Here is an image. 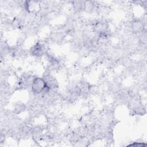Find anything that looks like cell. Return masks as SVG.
<instances>
[{"mask_svg": "<svg viewBox=\"0 0 147 147\" xmlns=\"http://www.w3.org/2000/svg\"><path fill=\"white\" fill-rule=\"evenodd\" d=\"M95 3L93 1H86L84 2L83 9L87 12H92L94 10Z\"/></svg>", "mask_w": 147, "mask_h": 147, "instance_id": "obj_5", "label": "cell"}, {"mask_svg": "<svg viewBox=\"0 0 147 147\" xmlns=\"http://www.w3.org/2000/svg\"><path fill=\"white\" fill-rule=\"evenodd\" d=\"M30 88L33 94L35 95L42 94L44 95L49 94L51 91L44 79L41 77H35L34 78Z\"/></svg>", "mask_w": 147, "mask_h": 147, "instance_id": "obj_1", "label": "cell"}, {"mask_svg": "<svg viewBox=\"0 0 147 147\" xmlns=\"http://www.w3.org/2000/svg\"><path fill=\"white\" fill-rule=\"evenodd\" d=\"M30 51L33 56L40 57L43 55L44 52V46L40 42H37L31 48Z\"/></svg>", "mask_w": 147, "mask_h": 147, "instance_id": "obj_2", "label": "cell"}, {"mask_svg": "<svg viewBox=\"0 0 147 147\" xmlns=\"http://www.w3.org/2000/svg\"><path fill=\"white\" fill-rule=\"evenodd\" d=\"M131 28L135 33H141L144 30V25L141 21L136 20L131 24Z\"/></svg>", "mask_w": 147, "mask_h": 147, "instance_id": "obj_4", "label": "cell"}, {"mask_svg": "<svg viewBox=\"0 0 147 147\" xmlns=\"http://www.w3.org/2000/svg\"><path fill=\"white\" fill-rule=\"evenodd\" d=\"M127 146H138V147H142V146H146V144L145 143H144V142H134V143H132V144H129Z\"/></svg>", "mask_w": 147, "mask_h": 147, "instance_id": "obj_6", "label": "cell"}, {"mask_svg": "<svg viewBox=\"0 0 147 147\" xmlns=\"http://www.w3.org/2000/svg\"><path fill=\"white\" fill-rule=\"evenodd\" d=\"M45 81L50 90H55L58 87V84L54 77L49 74L46 75L44 78Z\"/></svg>", "mask_w": 147, "mask_h": 147, "instance_id": "obj_3", "label": "cell"}]
</instances>
